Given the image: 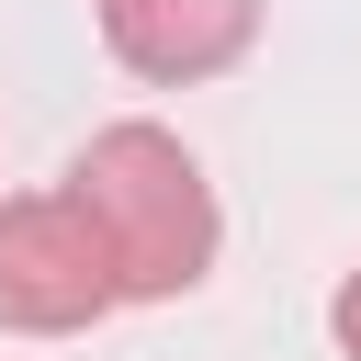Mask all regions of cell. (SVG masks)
Listing matches in <instances>:
<instances>
[{
	"label": "cell",
	"instance_id": "6da1fadb",
	"mask_svg": "<svg viewBox=\"0 0 361 361\" xmlns=\"http://www.w3.org/2000/svg\"><path fill=\"white\" fill-rule=\"evenodd\" d=\"M68 192L90 203L113 271H124V305H169L214 271L226 248V214H214V180L203 158L169 135V124H102L79 158H68Z\"/></svg>",
	"mask_w": 361,
	"mask_h": 361
},
{
	"label": "cell",
	"instance_id": "7a4b0ae2",
	"mask_svg": "<svg viewBox=\"0 0 361 361\" xmlns=\"http://www.w3.org/2000/svg\"><path fill=\"white\" fill-rule=\"evenodd\" d=\"M124 305V271L79 192H11L0 203V327L11 338H79Z\"/></svg>",
	"mask_w": 361,
	"mask_h": 361
},
{
	"label": "cell",
	"instance_id": "3957f363",
	"mask_svg": "<svg viewBox=\"0 0 361 361\" xmlns=\"http://www.w3.org/2000/svg\"><path fill=\"white\" fill-rule=\"evenodd\" d=\"M90 11H102V45L158 90L226 79L259 45V0H90Z\"/></svg>",
	"mask_w": 361,
	"mask_h": 361
},
{
	"label": "cell",
	"instance_id": "277c9868",
	"mask_svg": "<svg viewBox=\"0 0 361 361\" xmlns=\"http://www.w3.org/2000/svg\"><path fill=\"white\" fill-rule=\"evenodd\" d=\"M327 327H338V350H350V361H361V271H350V282H338V305H327Z\"/></svg>",
	"mask_w": 361,
	"mask_h": 361
}]
</instances>
